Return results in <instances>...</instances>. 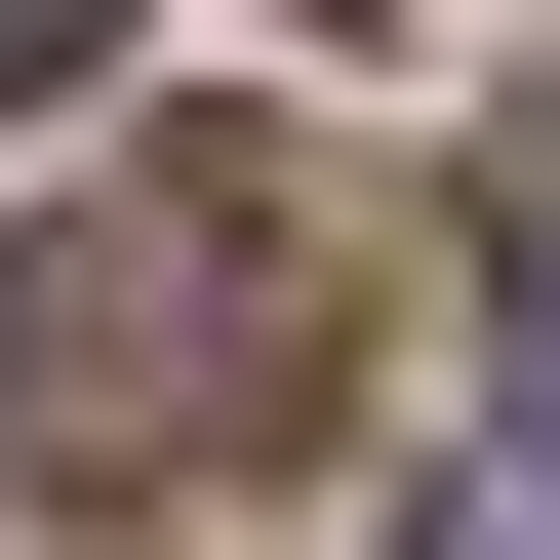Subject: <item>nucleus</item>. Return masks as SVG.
<instances>
[{"instance_id": "obj_1", "label": "nucleus", "mask_w": 560, "mask_h": 560, "mask_svg": "<svg viewBox=\"0 0 560 560\" xmlns=\"http://www.w3.org/2000/svg\"><path fill=\"white\" fill-rule=\"evenodd\" d=\"M280 361H320V161H241V120H161L0 241V441L40 480H241Z\"/></svg>"}, {"instance_id": "obj_2", "label": "nucleus", "mask_w": 560, "mask_h": 560, "mask_svg": "<svg viewBox=\"0 0 560 560\" xmlns=\"http://www.w3.org/2000/svg\"><path fill=\"white\" fill-rule=\"evenodd\" d=\"M81 81H120V0H0V120H81Z\"/></svg>"}]
</instances>
